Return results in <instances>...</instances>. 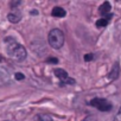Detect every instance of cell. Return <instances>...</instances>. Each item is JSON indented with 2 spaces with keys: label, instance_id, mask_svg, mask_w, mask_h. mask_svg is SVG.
Segmentation results:
<instances>
[{
  "label": "cell",
  "instance_id": "obj_6",
  "mask_svg": "<svg viewBox=\"0 0 121 121\" xmlns=\"http://www.w3.org/2000/svg\"><path fill=\"white\" fill-rule=\"evenodd\" d=\"M7 18H9V20H10L11 23H18V22L20 20V18H22V14H20V12L13 10L11 13H9Z\"/></svg>",
  "mask_w": 121,
  "mask_h": 121
},
{
  "label": "cell",
  "instance_id": "obj_12",
  "mask_svg": "<svg viewBox=\"0 0 121 121\" xmlns=\"http://www.w3.org/2000/svg\"><path fill=\"white\" fill-rule=\"evenodd\" d=\"M82 121H96V117L94 115H88L87 117H84Z\"/></svg>",
  "mask_w": 121,
  "mask_h": 121
},
{
  "label": "cell",
  "instance_id": "obj_9",
  "mask_svg": "<svg viewBox=\"0 0 121 121\" xmlns=\"http://www.w3.org/2000/svg\"><path fill=\"white\" fill-rule=\"evenodd\" d=\"M110 18H112V14L106 16V17H102L101 19H99V20L96 22V26H97V27H104V26H107Z\"/></svg>",
  "mask_w": 121,
  "mask_h": 121
},
{
  "label": "cell",
  "instance_id": "obj_11",
  "mask_svg": "<svg viewBox=\"0 0 121 121\" xmlns=\"http://www.w3.org/2000/svg\"><path fill=\"white\" fill-rule=\"evenodd\" d=\"M113 121H121V107H120V109L117 110V113L115 114V116H114V120Z\"/></svg>",
  "mask_w": 121,
  "mask_h": 121
},
{
  "label": "cell",
  "instance_id": "obj_1",
  "mask_svg": "<svg viewBox=\"0 0 121 121\" xmlns=\"http://www.w3.org/2000/svg\"><path fill=\"white\" fill-rule=\"evenodd\" d=\"M5 42H6V51L10 57H12L14 60H18V62H22L26 58V50L22 44L17 43L11 37H7Z\"/></svg>",
  "mask_w": 121,
  "mask_h": 121
},
{
  "label": "cell",
  "instance_id": "obj_15",
  "mask_svg": "<svg viewBox=\"0 0 121 121\" xmlns=\"http://www.w3.org/2000/svg\"><path fill=\"white\" fill-rule=\"evenodd\" d=\"M94 58V56L93 55H90V53H88V55H86L84 56V60H91Z\"/></svg>",
  "mask_w": 121,
  "mask_h": 121
},
{
  "label": "cell",
  "instance_id": "obj_16",
  "mask_svg": "<svg viewBox=\"0 0 121 121\" xmlns=\"http://www.w3.org/2000/svg\"><path fill=\"white\" fill-rule=\"evenodd\" d=\"M1 60H3V56H1V55H0V62H1Z\"/></svg>",
  "mask_w": 121,
  "mask_h": 121
},
{
  "label": "cell",
  "instance_id": "obj_4",
  "mask_svg": "<svg viewBox=\"0 0 121 121\" xmlns=\"http://www.w3.org/2000/svg\"><path fill=\"white\" fill-rule=\"evenodd\" d=\"M53 74L59 78V81H60V86H64V84H74L75 83V80H73V78H70L69 77V75H68V73L65 71V70H63V69H55L53 70Z\"/></svg>",
  "mask_w": 121,
  "mask_h": 121
},
{
  "label": "cell",
  "instance_id": "obj_13",
  "mask_svg": "<svg viewBox=\"0 0 121 121\" xmlns=\"http://www.w3.org/2000/svg\"><path fill=\"white\" fill-rule=\"evenodd\" d=\"M14 77H16V80H24V75L22 73H17L14 75Z\"/></svg>",
  "mask_w": 121,
  "mask_h": 121
},
{
  "label": "cell",
  "instance_id": "obj_14",
  "mask_svg": "<svg viewBox=\"0 0 121 121\" xmlns=\"http://www.w3.org/2000/svg\"><path fill=\"white\" fill-rule=\"evenodd\" d=\"M46 62H48V63H53V64H56V63H58V59H57V58H49Z\"/></svg>",
  "mask_w": 121,
  "mask_h": 121
},
{
  "label": "cell",
  "instance_id": "obj_7",
  "mask_svg": "<svg viewBox=\"0 0 121 121\" xmlns=\"http://www.w3.org/2000/svg\"><path fill=\"white\" fill-rule=\"evenodd\" d=\"M51 14H52L53 17H57V18H63V17H65L67 12H65V10H63L62 7H53Z\"/></svg>",
  "mask_w": 121,
  "mask_h": 121
},
{
  "label": "cell",
  "instance_id": "obj_8",
  "mask_svg": "<svg viewBox=\"0 0 121 121\" xmlns=\"http://www.w3.org/2000/svg\"><path fill=\"white\" fill-rule=\"evenodd\" d=\"M99 10H100V13H101L103 17H106V14H108V16L110 14V13H109V11L112 10V7H110V4L106 1V3H103V5H101V6H100V9H99Z\"/></svg>",
  "mask_w": 121,
  "mask_h": 121
},
{
  "label": "cell",
  "instance_id": "obj_5",
  "mask_svg": "<svg viewBox=\"0 0 121 121\" xmlns=\"http://www.w3.org/2000/svg\"><path fill=\"white\" fill-rule=\"evenodd\" d=\"M119 73H120V67H119V62H115L114 63V65H113V68H112V70H110V73H109V80L110 81H114V80H116L117 78V76H119Z\"/></svg>",
  "mask_w": 121,
  "mask_h": 121
},
{
  "label": "cell",
  "instance_id": "obj_2",
  "mask_svg": "<svg viewBox=\"0 0 121 121\" xmlns=\"http://www.w3.org/2000/svg\"><path fill=\"white\" fill-rule=\"evenodd\" d=\"M48 40H49V44L51 45V48L60 49L64 44V33L59 29H53L49 32Z\"/></svg>",
  "mask_w": 121,
  "mask_h": 121
},
{
  "label": "cell",
  "instance_id": "obj_10",
  "mask_svg": "<svg viewBox=\"0 0 121 121\" xmlns=\"http://www.w3.org/2000/svg\"><path fill=\"white\" fill-rule=\"evenodd\" d=\"M35 121H52V119L48 114H38L35 117Z\"/></svg>",
  "mask_w": 121,
  "mask_h": 121
},
{
  "label": "cell",
  "instance_id": "obj_3",
  "mask_svg": "<svg viewBox=\"0 0 121 121\" xmlns=\"http://www.w3.org/2000/svg\"><path fill=\"white\" fill-rule=\"evenodd\" d=\"M90 104H91L93 107L97 108V109L101 110V112H109V110L112 109V107H113L109 101H107V100H104V99H99V97L93 99V100L90 101Z\"/></svg>",
  "mask_w": 121,
  "mask_h": 121
}]
</instances>
